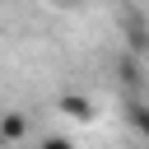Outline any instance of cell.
<instances>
[{
  "mask_svg": "<svg viewBox=\"0 0 149 149\" xmlns=\"http://www.w3.org/2000/svg\"><path fill=\"white\" fill-rule=\"evenodd\" d=\"M37 149H74V144H70V140H65V135H47V140H42V144H37Z\"/></svg>",
  "mask_w": 149,
  "mask_h": 149,
  "instance_id": "277c9868",
  "label": "cell"
},
{
  "mask_svg": "<svg viewBox=\"0 0 149 149\" xmlns=\"http://www.w3.org/2000/svg\"><path fill=\"white\" fill-rule=\"evenodd\" d=\"M61 112H65V116H74V121H88V116H93V102H88V98H79V93H65V98H61Z\"/></svg>",
  "mask_w": 149,
  "mask_h": 149,
  "instance_id": "6da1fadb",
  "label": "cell"
},
{
  "mask_svg": "<svg viewBox=\"0 0 149 149\" xmlns=\"http://www.w3.org/2000/svg\"><path fill=\"white\" fill-rule=\"evenodd\" d=\"M56 5H79V0H56Z\"/></svg>",
  "mask_w": 149,
  "mask_h": 149,
  "instance_id": "8992f818",
  "label": "cell"
},
{
  "mask_svg": "<svg viewBox=\"0 0 149 149\" xmlns=\"http://www.w3.org/2000/svg\"><path fill=\"white\" fill-rule=\"evenodd\" d=\"M121 79H126V84H135V79H140V74H135V61H121Z\"/></svg>",
  "mask_w": 149,
  "mask_h": 149,
  "instance_id": "5b68a950",
  "label": "cell"
},
{
  "mask_svg": "<svg viewBox=\"0 0 149 149\" xmlns=\"http://www.w3.org/2000/svg\"><path fill=\"white\" fill-rule=\"evenodd\" d=\"M23 130H28V121H23L19 112H9V116H5V126H0V135H5L9 144H14V140H23Z\"/></svg>",
  "mask_w": 149,
  "mask_h": 149,
  "instance_id": "7a4b0ae2",
  "label": "cell"
},
{
  "mask_svg": "<svg viewBox=\"0 0 149 149\" xmlns=\"http://www.w3.org/2000/svg\"><path fill=\"white\" fill-rule=\"evenodd\" d=\"M126 116H130V126L149 140V102H130V112H126Z\"/></svg>",
  "mask_w": 149,
  "mask_h": 149,
  "instance_id": "3957f363",
  "label": "cell"
}]
</instances>
